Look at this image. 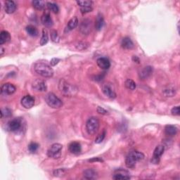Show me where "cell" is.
I'll use <instances>...</instances> for the list:
<instances>
[{
	"instance_id": "obj_42",
	"label": "cell",
	"mask_w": 180,
	"mask_h": 180,
	"mask_svg": "<svg viewBox=\"0 0 180 180\" xmlns=\"http://www.w3.org/2000/svg\"><path fill=\"white\" fill-rule=\"evenodd\" d=\"M89 162H95V161H96V162H103L104 160H103L101 158L97 157V158H93L91 160H89Z\"/></svg>"
},
{
	"instance_id": "obj_18",
	"label": "cell",
	"mask_w": 180,
	"mask_h": 180,
	"mask_svg": "<svg viewBox=\"0 0 180 180\" xmlns=\"http://www.w3.org/2000/svg\"><path fill=\"white\" fill-rule=\"evenodd\" d=\"M97 63L98 66L102 70H108L110 67V62L107 58L101 57L98 59L97 61Z\"/></svg>"
},
{
	"instance_id": "obj_9",
	"label": "cell",
	"mask_w": 180,
	"mask_h": 180,
	"mask_svg": "<svg viewBox=\"0 0 180 180\" xmlns=\"http://www.w3.org/2000/svg\"><path fill=\"white\" fill-rule=\"evenodd\" d=\"M130 175L129 173L127 170H123V169H118L116 170L113 175V179L115 180L120 179H130Z\"/></svg>"
},
{
	"instance_id": "obj_32",
	"label": "cell",
	"mask_w": 180,
	"mask_h": 180,
	"mask_svg": "<svg viewBox=\"0 0 180 180\" xmlns=\"http://www.w3.org/2000/svg\"><path fill=\"white\" fill-rule=\"evenodd\" d=\"M12 115V110L9 108H3L1 109V118H8Z\"/></svg>"
},
{
	"instance_id": "obj_21",
	"label": "cell",
	"mask_w": 180,
	"mask_h": 180,
	"mask_svg": "<svg viewBox=\"0 0 180 180\" xmlns=\"http://www.w3.org/2000/svg\"><path fill=\"white\" fill-rule=\"evenodd\" d=\"M84 178L86 179H95L98 177L97 172L94 169H87L83 173Z\"/></svg>"
},
{
	"instance_id": "obj_3",
	"label": "cell",
	"mask_w": 180,
	"mask_h": 180,
	"mask_svg": "<svg viewBox=\"0 0 180 180\" xmlns=\"http://www.w3.org/2000/svg\"><path fill=\"white\" fill-rule=\"evenodd\" d=\"M59 88L60 92L65 96H71L74 95L77 92V89L75 86L68 83L67 81L61 79L59 84Z\"/></svg>"
},
{
	"instance_id": "obj_30",
	"label": "cell",
	"mask_w": 180,
	"mask_h": 180,
	"mask_svg": "<svg viewBox=\"0 0 180 180\" xmlns=\"http://www.w3.org/2000/svg\"><path fill=\"white\" fill-rule=\"evenodd\" d=\"M47 7L49 11H51L53 13H54V14H58L59 11V7L57 6V4L53 3V2H47Z\"/></svg>"
},
{
	"instance_id": "obj_28",
	"label": "cell",
	"mask_w": 180,
	"mask_h": 180,
	"mask_svg": "<svg viewBox=\"0 0 180 180\" xmlns=\"http://www.w3.org/2000/svg\"><path fill=\"white\" fill-rule=\"evenodd\" d=\"M32 4L36 10H42L47 4L44 1H37V0H35V1L32 2Z\"/></svg>"
},
{
	"instance_id": "obj_14",
	"label": "cell",
	"mask_w": 180,
	"mask_h": 180,
	"mask_svg": "<svg viewBox=\"0 0 180 180\" xmlns=\"http://www.w3.org/2000/svg\"><path fill=\"white\" fill-rule=\"evenodd\" d=\"M41 22L42 25H44L45 27L51 28L54 24L53 20L51 17V15L49 12L45 11L43 14H42L41 17Z\"/></svg>"
},
{
	"instance_id": "obj_10",
	"label": "cell",
	"mask_w": 180,
	"mask_h": 180,
	"mask_svg": "<svg viewBox=\"0 0 180 180\" xmlns=\"http://www.w3.org/2000/svg\"><path fill=\"white\" fill-rule=\"evenodd\" d=\"M164 151H165V146L163 145H158L155 147L154 151H153V159L151 160L153 163L157 164L159 162L160 158L163 154Z\"/></svg>"
},
{
	"instance_id": "obj_24",
	"label": "cell",
	"mask_w": 180,
	"mask_h": 180,
	"mask_svg": "<svg viewBox=\"0 0 180 180\" xmlns=\"http://www.w3.org/2000/svg\"><path fill=\"white\" fill-rule=\"evenodd\" d=\"M165 133L168 136L173 137L177 133V128L176 126L173 125H168L165 128Z\"/></svg>"
},
{
	"instance_id": "obj_31",
	"label": "cell",
	"mask_w": 180,
	"mask_h": 180,
	"mask_svg": "<svg viewBox=\"0 0 180 180\" xmlns=\"http://www.w3.org/2000/svg\"><path fill=\"white\" fill-rule=\"evenodd\" d=\"M125 85L126 88L129 90H134L137 87V84L135 83V82L131 80V79H128V80H126Z\"/></svg>"
},
{
	"instance_id": "obj_43",
	"label": "cell",
	"mask_w": 180,
	"mask_h": 180,
	"mask_svg": "<svg viewBox=\"0 0 180 180\" xmlns=\"http://www.w3.org/2000/svg\"><path fill=\"white\" fill-rule=\"evenodd\" d=\"M132 59H133L134 61H136L137 63H139V58H137V56H133V58H132Z\"/></svg>"
},
{
	"instance_id": "obj_33",
	"label": "cell",
	"mask_w": 180,
	"mask_h": 180,
	"mask_svg": "<svg viewBox=\"0 0 180 180\" xmlns=\"http://www.w3.org/2000/svg\"><path fill=\"white\" fill-rule=\"evenodd\" d=\"M39 148V145L38 144V143L32 142L28 146V151L31 153H35L36 151H38Z\"/></svg>"
},
{
	"instance_id": "obj_39",
	"label": "cell",
	"mask_w": 180,
	"mask_h": 180,
	"mask_svg": "<svg viewBox=\"0 0 180 180\" xmlns=\"http://www.w3.org/2000/svg\"><path fill=\"white\" fill-rule=\"evenodd\" d=\"M171 113L173 115H179V106H175L171 110Z\"/></svg>"
},
{
	"instance_id": "obj_1",
	"label": "cell",
	"mask_w": 180,
	"mask_h": 180,
	"mask_svg": "<svg viewBox=\"0 0 180 180\" xmlns=\"http://www.w3.org/2000/svg\"><path fill=\"white\" fill-rule=\"evenodd\" d=\"M34 70L43 78H52L54 75V70L46 61L36 62L34 65Z\"/></svg>"
},
{
	"instance_id": "obj_20",
	"label": "cell",
	"mask_w": 180,
	"mask_h": 180,
	"mask_svg": "<svg viewBox=\"0 0 180 180\" xmlns=\"http://www.w3.org/2000/svg\"><path fill=\"white\" fill-rule=\"evenodd\" d=\"M68 149H69L70 152L72 153L73 154L78 155L81 152V145L79 142H74L70 143Z\"/></svg>"
},
{
	"instance_id": "obj_34",
	"label": "cell",
	"mask_w": 180,
	"mask_h": 180,
	"mask_svg": "<svg viewBox=\"0 0 180 180\" xmlns=\"http://www.w3.org/2000/svg\"><path fill=\"white\" fill-rule=\"evenodd\" d=\"M50 33H51L52 40L54 42H55V43H58V42H59L60 40V37L59 35V34H58L57 31L55 30H51V32H50Z\"/></svg>"
},
{
	"instance_id": "obj_26",
	"label": "cell",
	"mask_w": 180,
	"mask_h": 180,
	"mask_svg": "<svg viewBox=\"0 0 180 180\" xmlns=\"http://www.w3.org/2000/svg\"><path fill=\"white\" fill-rule=\"evenodd\" d=\"M163 94L165 97H173L176 94V89L174 87H168L163 89Z\"/></svg>"
},
{
	"instance_id": "obj_2",
	"label": "cell",
	"mask_w": 180,
	"mask_h": 180,
	"mask_svg": "<svg viewBox=\"0 0 180 180\" xmlns=\"http://www.w3.org/2000/svg\"><path fill=\"white\" fill-rule=\"evenodd\" d=\"M144 158V154L138 151H132L129 152L125 158V165L128 168H134L136 164Z\"/></svg>"
},
{
	"instance_id": "obj_8",
	"label": "cell",
	"mask_w": 180,
	"mask_h": 180,
	"mask_svg": "<svg viewBox=\"0 0 180 180\" xmlns=\"http://www.w3.org/2000/svg\"><path fill=\"white\" fill-rule=\"evenodd\" d=\"M33 89L37 92H46L47 89V86L44 80L40 79H36L33 82L32 84Z\"/></svg>"
},
{
	"instance_id": "obj_16",
	"label": "cell",
	"mask_w": 180,
	"mask_h": 180,
	"mask_svg": "<svg viewBox=\"0 0 180 180\" xmlns=\"http://www.w3.org/2000/svg\"><path fill=\"white\" fill-rule=\"evenodd\" d=\"M17 6L14 1L11 0H7L4 2V10L5 12L8 14H11L14 13L16 10Z\"/></svg>"
},
{
	"instance_id": "obj_44",
	"label": "cell",
	"mask_w": 180,
	"mask_h": 180,
	"mask_svg": "<svg viewBox=\"0 0 180 180\" xmlns=\"http://www.w3.org/2000/svg\"><path fill=\"white\" fill-rule=\"evenodd\" d=\"M4 49L2 48H2H1V55L3 54V53H4Z\"/></svg>"
},
{
	"instance_id": "obj_40",
	"label": "cell",
	"mask_w": 180,
	"mask_h": 180,
	"mask_svg": "<svg viewBox=\"0 0 180 180\" xmlns=\"http://www.w3.org/2000/svg\"><path fill=\"white\" fill-rule=\"evenodd\" d=\"M97 113H99V114H101V115H107L108 114V111L106 110H105L104 108L102 107H97Z\"/></svg>"
},
{
	"instance_id": "obj_19",
	"label": "cell",
	"mask_w": 180,
	"mask_h": 180,
	"mask_svg": "<svg viewBox=\"0 0 180 180\" xmlns=\"http://www.w3.org/2000/svg\"><path fill=\"white\" fill-rule=\"evenodd\" d=\"M121 46L123 49L128 50H130L134 48V44L133 42L128 37H125V38L123 39V40L121 42Z\"/></svg>"
},
{
	"instance_id": "obj_4",
	"label": "cell",
	"mask_w": 180,
	"mask_h": 180,
	"mask_svg": "<svg viewBox=\"0 0 180 180\" xmlns=\"http://www.w3.org/2000/svg\"><path fill=\"white\" fill-rule=\"evenodd\" d=\"M100 122L97 117H92L88 119L86 123V129L87 133L90 135H94L97 133L99 129Z\"/></svg>"
},
{
	"instance_id": "obj_13",
	"label": "cell",
	"mask_w": 180,
	"mask_h": 180,
	"mask_svg": "<svg viewBox=\"0 0 180 180\" xmlns=\"http://www.w3.org/2000/svg\"><path fill=\"white\" fill-rule=\"evenodd\" d=\"M16 88L11 83H5L1 87V93L4 95H11L15 93Z\"/></svg>"
},
{
	"instance_id": "obj_12",
	"label": "cell",
	"mask_w": 180,
	"mask_h": 180,
	"mask_svg": "<svg viewBox=\"0 0 180 180\" xmlns=\"http://www.w3.org/2000/svg\"><path fill=\"white\" fill-rule=\"evenodd\" d=\"M8 127H9L10 131L16 132L19 131L20 128H22V122H21V120L19 118L14 119V120L9 122Z\"/></svg>"
},
{
	"instance_id": "obj_29",
	"label": "cell",
	"mask_w": 180,
	"mask_h": 180,
	"mask_svg": "<svg viewBox=\"0 0 180 180\" xmlns=\"http://www.w3.org/2000/svg\"><path fill=\"white\" fill-rule=\"evenodd\" d=\"M49 41V36H48V32L46 29L44 28L42 30V35L40 39V45L41 46H44Z\"/></svg>"
},
{
	"instance_id": "obj_7",
	"label": "cell",
	"mask_w": 180,
	"mask_h": 180,
	"mask_svg": "<svg viewBox=\"0 0 180 180\" xmlns=\"http://www.w3.org/2000/svg\"><path fill=\"white\" fill-rule=\"evenodd\" d=\"M102 91L106 96L110 99H115L116 97V93L114 87L111 83H107L104 84L102 87Z\"/></svg>"
},
{
	"instance_id": "obj_17",
	"label": "cell",
	"mask_w": 180,
	"mask_h": 180,
	"mask_svg": "<svg viewBox=\"0 0 180 180\" xmlns=\"http://www.w3.org/2000/svg\"><path fill=\"white\" fill-rule=\"evenodd\" d=\"M153 71V68L151 66H146L143 69L140 71L139 78L142 80H146L149 78V77L152 75Z\"/></svg>"
},
{
	"instance_id": "obj_6",
	"label": "cell",
	"mask_w": 180,
	"mask_h": 180,
	"mask_svg": "<svg viewBox=\"0 0 180 180\" xmlns=\"http://www.w3.org/2000/svg\"><path fill=\"white\" fill-rule=\"evenodd\" d=\"M62 149V144H59V143H54L47 151V155H48V157L53 158V159H58L61 155Z\"/></svg>"
},
{
	"instance_id": "obj_36",
	"label": "cell",
	"mask_w": 180,
	"mask_h": 180,
	"mask_svg": "<svg viewBox=\"0 0 180 180\" xmlns=\"http://www.w3.org/2000/svg\"><path fill=\"white\" fill-rule=\"evenodd\" d=\"M106 134V130H104L101 132V133H100L97 136L96 139H95V143H96V144H100V143H101L103 141H104V139H105Z\"/></svg>"
},
{
	"instance_id": "obj_11",
	"label": "cell",
	"mask_w": 180,
	"mask_h": 180,
	"mask_svg": "<svg viewBox=\"0 0 180 180\" xmlns=\"http://www.w3.org/2000/svg\"><path fill=\"white\" fill-rule=\"evenodd\" d=\"M20 103L23 107H24L26 109H29V108L33 107L35 105V99L30 95H26L22 98Z\"/></svg>"
},
{
	"instance_id": "obj_41",
	"label": "cell",
	"mask_w": 180,
	"mask_h": 180,
	"mask_svg": "<svg viewBox=\"0 0 180 180\" xmlns=\"http://www.w3.org/2000/svg\"><path fill=\"white\" fill-rule=\"evenodd\" d=\"M60 61V59H57V58H54V59H52L51 60V61H50V65L52 66H55L56 65H57L59 62Z\"/></svg>"
},
{
	"instance_id": "obj_23",
	"label": "cell",
	"mask_w": 180,
	"mask_h": 180,
	"mask_svg": "<svg viewBox=\"0 0 180 180\" xmlns=\"http://www.w3.org/2000/svg\"><path fill=\"white\" fill-rule=\"evenodd\" d=\"M11 39V35L9 32L3 30L1 32L0 34V44L2 45L5 43L9 42Z\"/></svg>"
},
{
	"instance_id": "obj_27",
	"label": "cell",
	"mask_w": 180,
	"mask_h": 180,
	"mask_svg": "<svg viewBox=\"0 0 180 180\" xmlns=\"http://www.w3.org/2000/svg\"><path fill=\"white\" fill-rule=\"evenodd\" d=\"M78 25V19L77 17H73L68 21L67 27L69 30H74Z\"/></svg>"
},
{
	"instance_id": "obj_35",
	"label": "cell",
	"mask_w": 180,
	"mask_h": 180,
	"mask_svg": "<svg viewBox=\"0 0 180 180\" xmlns=\"http://www.w3.org/2000/svg\"><path fill=\"white\" fill-rule=\"evenodd\" d=\"M92 3L93 2L92 1H87V0H86V1H77V4L80 7V8L91 7Z\"/></svg>"
},
{
	"instance_id": "obj_22",
	"label": "cell",
	"mask_w": 180,
	"mask_h": 180,
	"mask_svg": "<svg viewBox=\"0 0 180 180\" xmlns=\"http://www.w3.org/2000/svg\"><path fill=\"white\" fill-rule=\"evenodd\" d=\"M104 25V19L101 14L97 16V19L95 20V29L97 30H101Z\"/></svg>"
},
{
	"instance_id": "obj_25",
	"label": "cell",
	"mask_w": 180,
	"mask_h": 180,
	"mask_svg": "<svg viewBox=\"0 0 180 180\" xmlns=\"http://www.w3.org/2000/svg\"><path fill=\"white\" fill-rule=\"evenodd\" d=\"M25 30L26 31H27L28 35L32 37H37L39 34L38 29H37L34 25H28L27 27H26Z\"/></svg>"
},
{
	"instance_id": "obj_15",
	"label": "cell",
	"mask_w": 180,
	"mask_h": 180,
	"mask_svg": "<svg viewBox=\"0 0 180 180\" xmlns=\"http://www.w3.org/2000/svg\"><path fill=\"white\" fill-rule=\"evenodd\" d=\"M92 21L89 19H84L83 20L80 25V32L84 35H88L91 32Z\"/></svg>"
},
{
	"instance_id": "obj_38",
	"label": "cell",
	"mask_w": 180,
	"mask_h": 180,
	"mask_svg": "<svg viewBox=\"0 0 180 180\" xmlns=\"http://www.w3.org/2000/svg\"><path fill=\"white\" fill-rule=\"evenodd\" d=\"M92 10H93V9H92V7H83V8H80L81 13L83 14H87V13L91 12Z\"/></svg>"
},
{
	"instance_id": "obj_5",
	"label": "cell",
	"mask_w": 180,
	"mask_h": 180,
	"mask_svg": "<svg viewBox=\"0 0 180 180\" xmlns=\"http://www.w3.org/2000/svg\"><path fill=\"white\" fill-rule=\"evenodd\" d=\"M45 101L49 107L52 108H60L63 106V102L59 98H58L54 93L47 94L45 97Z\"/></svg>"
},
{
	"instance_id": "obj_37",
	"label": "cell",
	"mask_w": 180,
	"mask_h": 180,
	"mask_svg": "<svg viewBox=\"0 0 180 180\" xmlns=\"http://www.w3.org/2000/svg\"><path fill=\"white\" fill-rule=\"evenodd\" d=\"M65 173V170H64V169L60 168V169H58V170H55L54 172V176L59 177V176H62L63 174H64Z\"/></svg>"
}]
</instances>
